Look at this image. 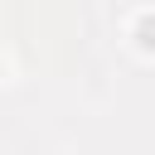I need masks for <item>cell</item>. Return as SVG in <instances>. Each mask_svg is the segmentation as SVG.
Masks as SVG:
<instances>
[{
  "label": "cell",
  "mask_w": 155,
  "mask_h": 155,
  "mask_svg": "<svg viewBox=\"0 0 155 155\" xmlns=\"http://www.w3.org/2000/svg\"><path fill=\"white\" fill-rule=\"evenodd\" d=\"M140 44L155 48V19H140Z\"/></svg>",
  "instance_id": "cell-1"
}]
</instances>
